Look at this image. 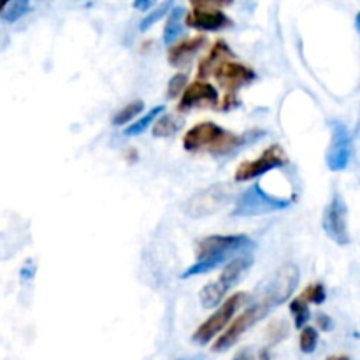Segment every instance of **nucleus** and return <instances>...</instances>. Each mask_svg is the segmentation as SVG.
<instances>
[{"label": "nucleus", "instance_id": "nucleus-30", "mask_svg": "<svg viewBox=\"0 0 360 360\" xmlns=\"http://www.w3.org/2000/svg\"><path fill=\"white\" fill-rule=\"evenodd\" d=\"M157 2L158 0H134V7L137 11H150Z\"/></svg>", "mask_w": 360, "mask_h": 360}, {"label": "nucleus", "instance_id": "nucleus-10", "mask_svg": "<svg viewBox=\"0 0 360 360\" xmlns=\"http://www.w3.org/2000/svg\"><path fill=\"white\" fill-rule=\"evenodd\" d=\"M323 231L336 245L347 246L350 243V231H348V207L340 193L330 199L323 213Z\"/></svg>", "mask_w": 360, "mask_h": 360}, {"label": "nucleus", "instance_id": "nucleus-14", "mask_svg": "<svg viewBox=\"0 0 360 360\" xmlns=\"http://www.w3.org/2000/svg\"><path fill=\"white\" fill-rule=\"evenodd\" d=\"M185 25L190 28L202 32H217L229 28L232 20L220 9H202V7H193L192 13L185 16Z\"/></svg>", "mask_w": 360, "mask_h": 360}, {"label": "nucleus", "instance_id": "nucleus-21", "mask_svg": "<svg viewBox=\"0 0 360 360\" xmlns=\"http://www.w3.org/2000/svg\"><path fill=\"white\" fill-rule=\"evenodd\" d=\"M290 313H292V316H294V323L297 329H302V327L308 323L309 316H311L309 315L308 302L302 301L301 297L294 299V301L290 302Z\"/></svg>", "mask_w": 360, "mask_h": 360}, {"label": "nucleus", "instance_id": "nucleus-15", "mask_svg": "<svg viewBox=\"0 0 360 360\" xmlns=\"http://www.w3.org/2000/svg\"><path fill=\"white\" fill-rule=\"evenodd\" d=\"M232 56V49L229 48L225 41H217L211 49L207 51V55L200 60L199 69H197V77L199 79H207V77L213 74V70L220 65L221 62H225V58Z\"/></svg>", "mask_w": 360, "mask_h": 360}, {"label": "nucleus", "instance_id": "nucleus-22", "mask_svg": "<svg viewBox=\"0 0 360 360\" xmlns=\"http://www.w3.org/2000/svg\"><path fill=\"white\" fill-rule=\"evenodd\" d=\"M319 345V330L315 327L304 326L301 329V338H299V347L304 354H313Z\"/></svg>", "mask_w": 360, "mask_h": 360}, {"label": "nucleus", "instance_id": "nucleus-29", "mask_svg": "<svg viewBox=\"0 0 360 360\" xmlns=\"http://www.w3.org/2000/svg\"><path fill=\"white\" fill-rule=\"evenodd\" d=\"M316 323H319V327L322 330H330L334 327L333 319H330V316H327L326 313H320V315L316 316Z\"/></svg>", "mask_w": 360, "mask_h": 360}, {"label": "nucleus", "instance_id": "nucleus-6", "mask_svg": "<svg viewBox=\"0 0 360 360\" xmlns=\"http://www.w3.org/2000/svg\"><path fill=\"white\" fill-rule=\"evenodd\" d=\"M248 301V295L243 294V292H238V294L231 295L210 319L204 323H200L199 329L193 334V343L197 345H207L214 336L221 333L225 327L229 326L232 319H234L236 311H238L241 306H245V302Z\"/></svg>", "mask_w": 360, "mask_h": 360}, {"label": "nucleus", "instance_id": "nucleus-31", "mask_svg": "<svg viewBox=\"0 0 360 360\" xmlns=\"http://www.w3.org/2000/svg\"><path fill=\"white\" fill-rule=\"evenodd\" d=\"M234 360H253L252 355H250V352H241V354H238V357H236Z\"/></svg>", "mask_w": 360, "mask_h": 360}, {"label": "nucleus", "instance_id": "nucleus-5", "mask_svg": "<svg viewBox=\"0 0 360 360\" xmlns=\"http://www.w3.org/2000/svg\"><path fill=\"white\" fill-rule=\"evenodd\" d=\"M232 199V188L229 183H217L200 192L193 193L185 204V213L192 218L211 217Z\"/></svg>", "mask_w": 360, "mask_h": 360}, {"label": "nucleus", "instance_id": "nucleus-23", "mask_svg": "<svg viewBox=\"0 0 360 360\" xmlns=\"http://www.w3.org/2000/svg\"><path fill=\"white\" fill-rule=\"evenodd\" d=\"M299 297H301L302 301L308 302V304L309 302H311V304H322L327 297L326 287H323L322 283H311L301 295H299Z\"/></svg>", "mask_w": 360, "mask_h": 360}, {"label": "nucleus", "instance_id": "nucleus-33", "mask_svg": "<svg viewBox=\"0 0 360 360\" xmlns=\"http://www.w3.org/2000/svg\"><path fill=\"white\" fill-rule=\"evenodd\" d=\"M9 2H11V0H0V14H2V11L6 9V6H7V4H9Z\"/></svg>", "mask_w": 360, "mask_h": 360}, {"label": "nucleus", "instance_id": "nucleus-32", "mask_svg": "<svg viewBox=\"0 0 360 360\" xmlns=\"http://www.w3.org/2000/svg\"><path fill=\"white\" fill-rule=\"evenodd\" d=\"M327 360H352V359L348 357V355H330Z\"/></svg>", "mask_w": 360, "mask_h": 360}, {"label": "nucleus", "instance_id": "nucleus-28", "mask_svg": "<svg viewBox=\"0 0 360 360\" xmlns=\"http://www.w3.org/2000/svg\"><path fill=\"white\" fill-rule=\"evenodd\" d=\"M285 336H287V326H285V322H276L269 327V338L273 343H278Z\"/></svg>", "mask_w": 360, "mask_h": 360}, {"label": "nucleus", "instance_id": "nucleus-24", "mask_svg": "<svg viewBox=\"0 0 360 360\" xmlns=\"http://www.w3.org/2000/svg\"><path fill=\"white\" fill-rule=\"evenodd\" d=\"M171 4H172V0H167V2L162 4V6L158 7V9H155L153 13L150 14V16L144 18V20L141 21V25H139V30L144 32V30H148V28H150V27H153V23H157V21L160 20V18H164V14L167 13V9H169V7H171Z\"/></svg>", "mask_w": 360, "mask_h": 360}, {"label": "nucleus", "instance_id": "nucleus-16", "mask_svg": "<svg viewBox=\"0 0 360 360\" xmlns=\"http://www.w3.org/2000/svg\"><path fill=\"white\" fill-rule=\"evenodd\" d=\"M206 44V39L202 35H197V37L185 39V41L178 42V44L172 46L167 53V60L171 65L181 67L185 65L188 60H192V56L199 51L200 48H204Z\"/></svg>", "mask_w": 360, "mask_h": 360}, {"label": "nucleus", "instance_id": "nucleus-27", "mask_svg": "<svg viewBox=\"0 0 360 360\" xmlns=\"http://www.w3.org/2000/svg\"><path fill=\"white\" fill-rule=\"evenodd\" d=\"M193 7H202V9H214V7L231 6L232 0H190Z\"/></svg>", "mask_w": 360, "mask_h": 360}, {"label": "nucleus", "instance_id": "nucleus-4", "mask_svg": "<svg viewBox=\"0 0 360 360\" xmlns=\"http://www.w3.org/2000/svg\"><path fill=\"white\" fill-rule=\"evenodd\" d=\"M271 309L273 308H271L264 299L257 297L255 302H253L250 308H246L245 311L227 327V330L214 341L213 352H227L229 348L234 347L239 341V338H241L246 330H250L257 322H260L264 316L269 315Z\"/></svg>", "mask_w": 360, "mask_h": 360}, {"label": "nucleus", "instance_id": "nucleus-26", "mask_svg": "<svg viewBox=\"0 0 360 360\" xmlns=\"http://www.w3.org/2000/svg\"><path fill=\"white\" fill-rule=\"evenodd\" d=\"M186 74H176L171 81H169V86H167V95L169 98H176L178 95H181L183 88L186 86Z\"/></svg>", "mask_w": 360, "mask_h": 360}, {"label": "nucleus", "instance_id": "nucleus-1", "mask_svg": "<svg viewBox=\"0 0 360 360\" xmlns=\"http://www.w3.org/2000/svg\"><path fill=\"white\" fill-rule=\"evenodd\" d=\"M255 243L248 236L236 234V236H210V238L200 239L197 245V260L195 264L188 267L181 274V280L190 276H199V274H207L220 267L221 264L229 262L239 253L253 248Z\"/></svg>", "mask_w": 360, "mask_h": 360}, {"label": "nucleus", "instance_id": "nucleus-25", "mask_svg": "<svg viewBox=\"0 0 360 360\" xmlns=\"http://www.w3.org/2000/svg\"><path fill=\"white\" fill-rule=\"evenodd\" d=\"M28 4H30V0H16V2L11 6V9L7 11L6 14H4V20H6V21H16L18 18H21L25 13H27Z\"/></svg>", "mask_w": 360, "mask_h": 360}, {"label": "nucleus", "instance_id": "nucleus-13", "mask_svg": "<svg viewBox=\"0 0 360 360\" xmlns=\"http://www.w3.org/2000/svg\"><path fill=\"white\" fill-rule=\"evenodd\" d=\"M200 105H207V108L218 105V91L213 84L199 79L183 91L178 109L179 111H190V109L200 108Z\"/></svg>", "mask_w": 360, "mask_h": 360}, {"label": "nucleus", "instance_id": "nucleus-11", "mask_svg": "<svg viewBox=\"0 0 360 360\" xmlns=\"http://www.w3.org/2000/svg\"><path fill=\"white\" fill-rule=\"evenodd\" d=\"M227 136V130L218 127L213 122H202L199 125L192 127L183 137V148L186 151H199L210 148L213 153H217L218 146Z\"/></svg>", "mask_w": 360, "mask_h": 360}, {"label": "nucleus", "instance_id": "nucleus-8", "mask_svg": "<svg viewBox=\"0 0 360 360\" xmlns=\"http://www.w3.org/2000/svg\"><path fill=\"white\" fill-rule=\"evenodd\" d=\"M287 164H288V157L283 151V148H281L280 144H273V146L266 148L260 157L253 158V160L243 162V164L238 167V171H236L234 179L238 183L250 181V179H255V178H260V176L267 174V172L273 171V169L285 167Z\"/></svg>", "mask_w": 360, "mask_h": 360}, {"label": "nucleus", "instance_id": "nucleus-12", "mask_svg": "<svg viewBox=\"0 0 360 360\" xmlns=\"http://www.w3.org/2000/svg\"><path fill=\"white\" fill-rule=\"evenodd\" d=\"M218 83L227 90V94L236 95L239 88L246 86L252 81L257 79V74L252 67L239 62H221L217 69L213 70Z\"/></svg>", "mask_w": 360, "mask_h": 360}, {"label": "nucleus", "instance_id": "nucleus-7", "mask_svg": "<svg viewBox=\"0 0 360 360\" xmlns=\"http://www.w3.org/2000/svg\"><path fill=\"white\" fill-rule=\"evenodd\" d=\"M299 278H301L299 267L295 264H285L267 281L266 287L262 288V292L257 297L264 299L271 308H276V306L283 304V302H287L290 299V295L297 288Z\"/></svg>", "mask_w": 360, "mask_h": 360}, {"label": "nucleus", "instance_id": "nucleus-19", "mask_svg": "<svg viewBox=\"0 0 360 360\" xmlns=\"http://www.w3.org/2000/svg\"><path fill=\"white\" fill-rule=\"evenodd\" d=\"M162 111H164V108H162V105H157V108L151 109L150 112H146L143 118L137 120L136 123H130V125L123 130V132H125V136H139V134H143L144 130L150 129L151 123H153L155 120L162 115Z\"/></svg>", "mask_w": 360, "mask_h": 360}, {"label": "nucleus", "instance_id": "nucleus-9", "mask_svg": "<svg viewBox=\"0 0 360 360\" xmlns=\"http://www.w3.org/2000/svg\"><path fill=\"white\" fill-rule=\"evenodd\" d=\"M352 153H354V139L350 129L343 122L336 120L330 123V144L326 155L327 167L334 172L345 171L350 165Z\"/></svg>", "mask_w": 360, "mask_h": 360}, {"label": "nucleus", "instance_id": "nucleus-3", "mask_svg": "<svg viewBox=\"0 0 360 360\" xmlns=\"http://www.w3.org/2000/svg\"><path fill=\"white\" fill-rule=\"evenodd\" d=\"M292 199L287 197L273 195L267 193L262 188L260 183L250 186L248 190L239 195L238 202H236L234 210H232V217H260V214L276 213V211H283L290 207Z\"/></svg>", "mask_w": 360, "mask_h": 360}, {"label": "nucleus", "instance_id": "nucleus-18", "mask_svg": "<svg viewBox=\"0 0 360 360\" xmlns=\"http://www.w3.org/2000/svg\"><path fill=\"white\" fill-rule=\"evenodd\" d=\"M181 125H183V122L179 118H176V116H172V115L160 116V118H158L153 125V136L155 137H171V136H174L179 129H181Z\"/></svg>", "mask_w": 360, "mask_h": 360}, {"label": "nucleus", "instance_id": "nucleus-17", "mask_svg": "<svg viewBox=\"0 0 360 360\" xmlns=\"http://www.w3.org/2000/svg\"><path fill=\"white\" fill-rule=\"evenodd\" d=\"M183 18H185V9H183V7H174V9L169 13L164 28L165 44H172V42L178 41L179 35L183 34V30H185V27H183Z\"/></svg>", "mask_w": 360, "mask_h": 360}, {"label": "nucleus", "instance_id": "nucleus-2", "mask_svg": "<svg viewBox=\"0 0 360 360\" xmlns=\"http://www.w3.org/2000/svg\"><path fill=\"white\" fill-rule=\"evenodd\" d=\"M252 257H234V259L225 266L220 278H218L217 281H213V283L206 285V287L200 290V304H202L204 308H217V306L220 304L221 299L225 297V294L243 280V276L252 269Z\"/></svg>", "mask_w": 360, "mask_h": 360}, {"label": "nucleus", "instance_id": "nucleus-20", "mask_svg": "<svg viewBox=\"0 0 360 360\" xmlns=\"http://www.w3.org/2000/svg\"><path fill=\"white\" fill-rule=\"evenodd\" d=\"M143 109H144V102L143 101L130 102V104H127L125 108L120 109V111L116 112L115 118H112V125H116V127L127 125V123L132 122V120L136 118V116L139 115L141 111H143Z\"/></svg>", "mask_w": 360, "mask_h": 360}]
</instances>
